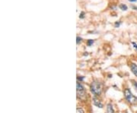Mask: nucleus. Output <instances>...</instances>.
<instances>
[{"mask_svg": "<svg viewBox=\"0 0 137 113\" xmlns=\"http://www.w3.org/2000/svg\"><path fill=\"white\" fill-rule=\"evenodd\" d=\"M84 15H85V13L82 12L80 14V18H83V17H84Z\"/></svg>", "mask_w": 137, "mask_h": 113, "instance_id": "nucleus-12", "label": "nucleus"}, {"mask_svg": "<svg viewBox=\"0 0 137 113\" xmlns=\"http://www.w3.org/2000/svg\"><path fill=\"white\" fill-rule=\"evenodd\" d=\"M120 8L121 9V10L126 11V10H127V6H126V5L121 4V5H120Z\"/></svg>", "mask_w": 137, "mask_h": 113, "instance_id": "nucleus-7", "label": "nucleus"}, {"mask_svg": "<svg viewBox=\"0 0 137 113\" xmlns=\"http://www.w3.org/2000/svg\"><path fill=\"white\" fill-rule=\"evenodd\" d=\"M76 40H77V41H76V42H77V43H78V44H79V43L82 41V38H81V37H79V36H77V39H76Z\"/></svg>", "mask_w": 137, "mask_h": 113, "instance_id": "nucleus-10", "label": "nucleus"}, {"mask_svg": "<svg viewBox=\"0 0 137 113\" xmlns=\"http://www.w3.org/2000/svg\"><path fill=\"white\" fill-rule=\"evenodd\" d=\"M130 68H131V70L133 71V73L136 75L137 77V65L136 64H131L130 65Z\"/></svg>", "mask_w": 137, "mask_h": 113, "instance_id": "nucleus-5", "label": "nucleus"}, {"mask_svg": "<svg viewBox=\"0 0 137 113\" xmlns=\"http://www.w3.org/2000/svg\"><path fill=\"white\" fill-rule=\"evenodd\" d=\"M115 26H116V27H119V26H120V23H119V22H118V23L117 22L116 24H115Z\"/></svg>", "mask_w": 137, "mask_h": 113, "instance_id": "nucleus-14", "label": "nucleus"}, {"mask_svg": "<svg viewBox=\"0 0 137 113\" xmlns=\"http://www.w3.org/2000/svg\"><path fill=\"white\" fill-rule=\"evenodd\" d=\"M91 91L93 94L99 96L102 92V85L98 81H93L91 84Z\"/></svg>", "mask_w": 137, "mask_h": 113, "instance_id": "nucleus-1", "label": "nucleus"}, {"mask_svg": "<svg viewBox=\"0 0 137 113\" xmlns=\"http://www.w3.org/2000/svg\"><path fill=\"white\" fill-rule=\"evenodd\" d=\"M93 103L95 106H96L98 108H103V104L96 98H93Z\"/></svg>", "mask_w": 137, "mask_h": 113, "instance_id": "nucleus-4", "label": "nucleus"}, {"mask_svg": "<svg viewBox=\"0 0 137 113\" xmlns=\"http://www.w3.org/2000/svg\"><path fill=\"white\" fill-rule=\"evenodd\" d=\"M133 87H135V90H136V92H137V82L136 81H134V82H133Z\"/></svg>", "mask_w": 137, "mask_h": 113, "instance_id": "nucleus-11", "label": "nucleus"}, {"mask_svg": "<svg viewBox=\"0 0 137 113\" xmlns=\"http://www.w3.org/2000/svg\"><path fill=\"white\" fill-rule=\"evenodd\" d=\"M77 113H85V112L82 108H77Z\"/></svg>", "mask_w": 137, "mask_h": 113, "instance_id": "nucleus-8", "label": "nucleus"}, {"mask_svg": "<svg viewBox=\"0 0 137 113\" xmlns=\"http://www.w3.org/2000/svg\"><path fill=\"white\" fill-rule=\"evenodd\" d=\"M133 45L134 48L136 49L137 50V44H136V43H133Z\"/></svg>", "mask_w": 137, "mask_h": 113, "instance_id": "nucleus-13", "label": "nucleus"}, {"mask_svg": "<svg viewBox=\"0 0 137 113\" xmlns=\"http://www.w3.org/2000/svg\"><path fill=\"white\" fill-rule=\"evenodd\" d=\"M124 96H125V98L126 99V100L130 103H131V104H136V103H137V98L133 95V93H131V91L129 89H125V90H124Z\"/></svg>", "mask_w": 137, "mask_h": 113, "instance_id": "nucleus-2", "label": "nucleus"}, {"mask_svg": "<svg viewBox=\"0 0 137 113\" xmlns=\"http://www.w3.org/2000/svg\"><path fill=\"white\" fill-rule=\"evenodd\" d=\"M107 111L109 113H114V109H113V106L111 104H108L107 105Z\"/></svg>", "mask_w": 137, "mask_h": 113, "instance_id": "nucleus-6", "label": "nucleus"}, {"mask_svg": "<svg viewBox=\"0 0 137 113\" xmlns=\"http://www.w3.org/2000/svg\"><path fill=\"white\" fill-rule=\"evenodd\" d=\"M76 87H77V97L78 98L84 99L85 97V90L84 87L80 83H77Z\"/></svg>", "mask_w": 137, "mask_h": 113, "instance_id": "nucleus-3", "label": "nucleus"}, {"mask_svg": "<svg viewBox=\"0 0 137 113\" xmlns=\"http://www.w3.org/2000/svg\"><path fill=\"white\" fill-rule=\"evenodd\" d=\"M130 2H136L137 0H129Z\"/></svg>", "mask_w": 137, "mask_h": 113, "instance_id": "nucleus-16", "label": "nucleus"}, {"mask_svg": "<svg viewBox=\"0 0 137 113\" xmlns=\"http://www.w3.org/2000/svg\"><path fill=\"white\" fill-rule=\"evenodd\" d=\"M93 43H94V40H89L88 41V46H91V44H93Z\"/></svg>", "mask_w": 137, "mask_h": 113, "instance_id": "nucleus-9", "label": "nucleus"}, {"mask_svg": "<svg viewBox=\"0 0 137 113\" xmlns=\"http://www.w3.org/2000/svg\"><path fill=\"white\" fill-rule=\"evenodd\" d=\"M83 78H78V80H79V81H82Z\"/></svg>", "mask_w": 137, "mask_h": 113, "instance_id": "nucleus-15", "label": "nucleus"}]
</instances>
